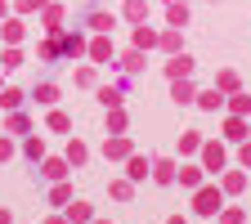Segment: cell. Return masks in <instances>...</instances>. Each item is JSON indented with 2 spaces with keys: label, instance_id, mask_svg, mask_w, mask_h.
Segmentation results:
<instances>
[{
  "label": "cell",
  "instance_id": "obj_1",
  "mask_svg": "<svg viewBox=\"0 0 251 224\" xmlns=\"http://www.w3.org/2000/svg\"><path fill=\"white\" fill-rule=\"evenodd\" d=\"M220 206H225V193H220L215 184H202V188H193V215L211 220V215H220Z\"/></svg>",
  "mask_w": 251,
  "mask_h": 224
},
{
  "label": "cell",
  "instance_id": "obj_2",
  "mask_svg": "<svg viewBox=\"0 0 251 224\" xmlns=\"http://www.w3.org/2000/svg\"><path fill=\"white\" fill-rule=\"evenodd\" d=\"M198 152H202V171H211V175H220V171H225V162H229L225 144H215V139H206Z\"/></svg>",
  "mask_w": 251,
  "mask_h": 224
},
{
  "label": "cell",
  "instance_id": "obj_3",
  "mask_svg": "<svg viewBox=\"0 0 251 224\" xmlns=\"http://www.w3.org/2000/svg\"><path fill=\"white\" fill-rule=\"evenodd\" d=\"M126 179H130V184H144V179H152V157H139V152H130V157H126Z\"/></svg>",
  "mask_w": 251,
  "mask_h": 224
},
{
  "label": "cell",
  "instance_id": "obj_4",
  "mask_svg": "<svg viewBox=\"0 0 251 224\" xmlns=\"http://www.w3.org/2000/svg\"><path fill=\"white\" fill-rule=\"evenodd\" d=\"M41 175H45L50 184H58V179L72 175V162H68V157H41Z\"/></svg>",
  "mask_w": 251,
  "mask_h": 224
},
{
  "label": "cell",
  "instance_id": "obj_5",
  "mask_svg": "<svg viewBox=\"0 0 251 224\" xmlns=\"http://www.w3.org/2000/svg\"><path fill=\"white\" fill-rule=\"evenodd\" d=\"M130 152H135V144L126 139V135H112V139H103V157H108V162H126Z\"/></svg>",
  "mask_w": 251,
  "mask_h": 224
},
{
  "label": "cell",
  "instance_id": "obj_6",
  "mask_svg": "<svg viewBox=\"0 0 251 224\" xmlns=\"http://www.w3.org/2000/svg\"><path fill=\"white\" fill-rule=\"evenodd\" d=\"M225 139H229V144L251 139V121H247V117H238V112H233V117H225Z\"/></svg>",
  "mask_w": 251,
  "mask_h": 224
},
{
  "label": "cell",
  "instance_id": "obj_7",
  "mask_svg": "<svg viewBox=\"0 0 251 224\" xmlns=\"http://www.w3.org/2000/svg\"><path fill=\"white\" fill-rule=\"evenodd\" d=\"M175 171H179V162H171V157H157V162H152V184L171 188V184H175Z\"/></svg>",
  "mask_w": 251,
  "mask_h": 224
},
{
  "label": "cell",
  "instance_id": "obj_8",
  "mask_svg": "<svg viewBox=\"0 0 251 224\" xmlns=\"http://www.w3.org/2000/svg\"><path fill=\"white\" fill-rule=\"evenodd\" d=\"M175 184H184L188 193H193V188L206 184V171H202V166H179V171H175Z\"/></svg>",
  "mask_w": 251,
  "mask_h": 224
},
{
  "label": "cell",
  "instance_id": "obj_9",
  "mask_svg": "<svg viewBox=\"0 0 251 224\" xmlns=\"http://www.w3.org/2000/svg\"><path fill=\"white\" fill-rule=\"evenodd\" d=\"M166 76H171V81L193 76V58H188V54H171V63H166Z\"/></svg>",
  "mask_w": 251,
  "mask_h": 224
},
{
  "label": "cell",
  "instance_id": "obj_10",
  "mask_svg": "<svg viewBox=\"0 0 251 224\" xmlns=\"http://www.w3.org/2000/svg\"><path fill=\"white\" fill-rule=\"evenodd\" d=\"M193 103H198L202 112H220V108H225V103H229V94H220V90L211 85V90H202V94H198V99H193Z\"/></svg>",
  "mask_w": 251,
  "mask_h": 224
},
{
  "label": "cell",
  "instance_id": "obj_11",
  "mask_svg": "<svg viewBox=\"0 0 251 224\" xmlns=\"http://www.w3.org/2000/svg\"><path fill=\"white\" fill-rule=\"evenodd\" d=\"M242 188H247V175L242 171H225V175H220V193H225V198H238Z\"/></svg>",
  "mask_w": 251,
  "mask_h": 224
},
{
  "label": "cell",
  "instance_id": "obj_12",
  "mask_svg": "<svg viewBox=\"0 0 251 224\" xmlns=\"http://www.w3.org/2000/svg\"><path fill=\"white\" fill-rule=\"evenodd\" d=\"M85 54H90V63H112V41L108 36H94L85 45Z\"/></svg>",
  "mask_w": 251,
  "mask_h": 224
},
{
  "label": "cell",
  "instance_id": "obj_13",
  "mask_svg": "<svg viewBox=\"0 0 251 224\" xmlns=\"http://www.w3.org/2000/svg\"><path fill=\"white\" fill-rule=\"evenodd\" d=\"M58 50L68 54V58H76V54H85V36H81V31H63V36H58Z\"/></svg>",
  "mask_w": 251,
  "mask_h": 224
},
{
  "label": "cell",
  "instance_id": "obj_14",
  "mask_svg": "<svg viewBox=\"0 0 251 224\" xmlns=\"http://www.w3.org/2000/svg\"><path fill=\"white\" fill-rule=\"evenodd\" d=\"M117 68H121L126 76H135V72H144V50H126V54H121V63H117Z\"/></svg>",
  "mask_w": 251,
  "mask_h": 224
},
{
  "label": "cell",
  "instance_id": "obj_15",
  "mask_svg": "<svg viewBox=\"0 0 251 224\" xmlns=\"http://www.w3.org/2000/svg\"><path fill=\"white\" fill-rule=\"evenodd\" d=\"M68 220H72V224H90V220H94V206H90V202H68Z\"/></svg>",
  "mask_w": 251,
  "mask_h": 224
},
{
  "label": "cell",
  "instance_id": "obj_16",
  "mask_svg": "<svg viewBox=\"0 0 251 224\" xmlns=\"http://www.w3.org/2000/svg\"><path fill=\"white\" fill-rule=\"evenodd\" d=\"M166 23L171 27H184L188 23V5H184V0H171V5H166Z\"/></svg>",
  "mask_w": 251,
  "mask_h": 224
},
{
  "label": "cell",
  "instance_id": "obj_17",
  "mask_svg": "<svg viewBox=\"0 0 251 224\" xmlns=\"http://www.w3.org/2000/svg\"><path fill=\"white\" fill-rule=\"evenodd\" d=\"M108 198L130 202V198H135V184H130V179H112V184H108Z\"/></svg>",
  "mask_w": 251,
  "mask_h": 224
},
{
  "label": "cell",
  "instance_id": "obj_18",
  "mask_svg": "<svg viewBox=\"0 0 251 224\" xmlns=\"http://www.w3.org/2000/svg\"><path fill=\"white\" fill-rule=\"evenodd\" d=\"M68 202H72V184H68V179H58V184L50 188V206H68Z\"/></svg>",
  "mask_w": 251,
  "mask_h": 224
},
{
  "label": "cell",
  "instance_id": "obj_19",
  "mask_svg": "<svg viewBox=\"0 0 251 224\" xmlns=\"http://www.w3.org/2000/svg\"><path fill=\"white\" fill-rule=\"evenodd\" d=\"M171 99H175V103H193V99H198L193 85H188V76H184V81H171Z\"/></svg>",
  "mask_w": 251,
  "mask_h": 224
},
{
  "label": "cell",
  "instance_id": "obj_20",
  "mask_svg": "<svg viewBox=\"0 0 251 224\" xmlns=\"http://www.w3.org/2000/svg\"><path fill=\"white\" fill-rule=\"evenodd\" d=\"M31 99H36L41 108H54V103H58V85H50V81H45V85H36V94H31Z\"/></svg>",
  "mask_w": 251,
  "mask_h": 224
},
{
  "label": "cell",
  "instance_id": "obj_21",
  "mask_svg": "<svg viewBox=\"0 0 251 224\" xmlns=\"http://www.w3.org/2000/svg\"><path fill=\"white\" fill-rule=\"evenodd\" d=\"M5 130H9V135H27V130H31L27 112H18V108H14V112H9V121H5Z\"/></svg>",
  "mask_w": 251,
  "mask_h": 224
},
{
  "label": "cell",
  "instance_id": "obj_22",
  "mask_svg": "<svg viewBox=\"0 0 251 224\" xmlns=\"http://www.w3.org/2000/svg\"><path fill=\"white\" fill-rule=\"evenodd\" d=\"M126 125H130V117L121 108H108V135H126Z\"/></svg>",
  "mask_w": 251,
  "mask_h": 224
},
{
  "label": "cell",
  "instance_id": "obj_23",
  "mask_svg": "<svg viewBox=\"0 0 251 224\" xmlns=\"http://www.w3.org/2000/svg\"><path fill=\"white\" fill-rule=\"evenodd\" d=\"M152 45H157V31L144 27V23H135V50H152Z\"/></svg>",
  "mask_w": 251,
  "mask_h": 224
},
{
  "label": "cell",
  "instance_id": "obj_24",
  "mask_svg": "<svg viewBox=\"0 0 251 224\" xmlns=\"http://www.w3.org/2000/svg\"><path fill=\"white\" fill-rule=\"evenodd\" d=\"M215 90H220V94H238V72H229V68L215 72Z\"/></svg>",
  "mask_w": 251,
  "mask_h": 224
},
{
  "label": "cell",
  "instance_id": "obj_25",
  "mask_svg": "<svg viewBox=\"0 0 251 224\" xmlns=\"http://www.w3.org/2000/svg\"><path fill=\"white\" fill-rule=\"evenodd\" d=\"M41 14H45V31H50V36H58V31H63V27H58V23H63V9H58V5H45Z\"/></svg>",
  "mask_w": 251,
  "mask_h": 224
},
{
  "label": "cell",
  "instance_id": "obj_26",
  "mask_svg": "<svg viewBox=\"0 0 251 224\" xmlns=\"http://www.w3.org/2000/svg\"><path fill=\"white\" fill-rule=\"evenodd\" d=\"M23 157H27V162H41V157H45V139H41V135H31V139L23 144Z\"/></svg>",
  "mask_w": 251,
  "mask_h": 224
},
{
  "label": "cell",
  "instance_id": "obj_27",
  "mask_svg": "<svg viewBox=\"0 0 251 224\" xmlns=\"http://www.w3.org/2000/svg\"><path fill=\"white\" fill-rule=\"evenodd\" d=\"M126 18H130V23H144L148 18V0H126V9H121Z\"/></svg>",
  "mask_w": 251,
  "mask_h": 224
},
{
  "label": "cell",
  "instance_id": "obj_28",
  "mask_svg": "<svg viewBox=\"0 0 251 224\" xmlns=\"http://www.w3.org/2000/svg\"><path fill=\"white\" fill-rule=\"evenodd\" d=\"M229 112H238V117H251V94H229Z\"/></svg>",
  "mask_w": 251,
  "mask_h": 224
},
{
  "label": "cell",
  "instance_id": "obj_29",
  "mask_svg": "<svg viewBox=\"0 0 251 224\" xmlns=\"http://www.w3.org/2000/svg\"><path fill=\"white\" fill-rule=\"evenodd\" d=\"M157 45H162L166 54H179V27H171V31H162V36H157Z\"/></svg>",
  "mask_w": 251,
  "mask_h": 224
},
{
  "label": "cell",
  "instance_id": "obj_30",
  "mask_svg": "<svg viewBox=\"0 0 251 224\" xmlns=\"http://www.w3.org/2000/svg\"><path fill=\"white\" fill-rule=\"evenodd\" d=\"M85 157H90V148H85L81 139H72V144H68V162H72V166H85Z\"/></svg>",
  "mask_w": 251,
  "mask_h": 224
},
{
  "label": "cell",
  "instance_id": "obj_31",
  "mask_svg": "<svg viewBox=\"0 0 251 224\" xmlns=\"http://www.w3.org/2000/svg\"><path fill=\"white\" fill-rule=\"evenodd\" d=\"M220 224H247V211L242 206H220Z\"/></svg>",
  "mask_w": 251,
  "mask_h": 224
},
{
  "label": "cell",
  "instance_id": "obj_32",
  "mask_svg": "<svg viewBox=\"0 0 251 224\" xmlns=\"http://www.w3.org/2000/svg\"><path fill=\"white\" fill-rule=\"evenodd\" d=\"M0 36H5L9 45H18V41H23V23H18V18H9L5 27H0Z\"/></svg>",
  "mask_w": 251,
  "mask_h": 224
},
{
  "label": "cell",
  "instance_id": "obj_33",
  "mask_svg": "<svg viewBox=\"0 0 251 224\" xmlns=\"http://www.w3.org/2000/svg\"><path fill=\"white\" fill-rule=\"evenodd\" d=\"M90 27L99 31V36H108V31L117 27V18H112V14H94V18H90Z\"/></svg>",
  "mask_w": 251,
  "mask_h": 224
},
{
  "label": "cell",
  "instance_id": "obj_34",
  "mask_svg": "<svg viewBox=\"0 0 251 224\" xmlns=\"http://www.w3.org/2000/svg\"><path fill=\"white\" fill-rule=\"evenodd\" d=\"M99 103H103V108H121V85H112V90L103 85V90H99Z\"/></svg>",
  "mask_w": 251,
  "mask_h": 224
},
{
  "label": "cell",
  "instance_id": "obj_35",
  "mask_svg": "<svg viewBox=\"0 0 251 224\" xmlns=\"http://www.w3.org/2000/svg\"><path fill=\"white\" fill-rule=\"evenodd\" d=\"M198 148H202V135L198 130H184L179 135V152H198Z\"/></svg>",
  "mask_w": 251,
  "mask_h": 224
},
{
  "label": "cell",
  "instance_id": "obj_36",
  "mask_svg": "<svg viewBox=\"0 0 251 224\" xmlns=\"http://www.w3.org/2000/svg\"><path fill=\"white\" fill-rule=\"evenodd\" d=\"M0 108H23V90H0Z\"/></svg>",
  "mask_w": 251,
  "mask_h": 224
},
{
  "label": "cell",
  "instance_id": "obj_37",
  "mask_svg": "<svg viewBox=\"0 0 251 224\" xmlns=\"http://www.w3.org/2000/svg\"><path fill=\"white\" fill-rule=\"evenodd\" d=\"M50 130H58V135H63V130H72V117L54 108V112H50Z\"/></svg>",
  "mask_w": 251,
  "mask_h": 224
},
{
  "label": "cell",
  "instance_id": "obj_38",
  "mask_svg": "<svg viewBox=\"0 0 251 224\" xmlns=\"http://www.w3.org/2000/svg\"><path fill=\"white\" fill-rule=\"evenodd\" d=\"M0 68H5V72L23 68V54H18V50H5V58H0Z\"/></svg>",
  "mask_w": 251,
  "mask_h": 224
},
{
  "label": "cell",
  "instance_id": "obj_39",
  "mask_svg": "<svg viewBox=\"0 0 251 224\" xmlns=\"http://www.w3.org/2000/svg\"><path fill=\"white\" fill-rule=\"evenodd\" d=\"M41 58H45V63H54V58H58V41H54V36L41 45Z\"/></svg>",
  "mask_w": 251,
  "mask_h": 224
},
{
  "label": "cell",
  "instance_id": "obj_40",
  "mask_svg": "<svg viewBox=\"0 0 251 224\" xmlns=\"http://www.w3.org/2000/svg\"><path fill=\"white\" fill-rule=\"evenodd\" d=\"M94 81H99V76H94V68H81V72H76V85H85V90H90Z\"/></svg>",
  "mask_w": 251,
  "mask_h": 224
},
{
  "label": "cell",
  "instance_id": "obj_41",
  "mask_svg": "<svg viewBox=\"0 0 251 224\" xmlns=\"http://www.w3.org/2000/svg\"><path fill=\"white\" fill-rule=\"evenodd\" d=\"M9 157H14V139L0 135V162H9Z\"/></svg>",
  "mask_w": 251,
  "mask_h": 224
},
{
  "label": "cell",
  "instance_id": "obj_42",
  "mask_svg": "<svg viewBox=\"0 0 251 224\" xmlns=\"http://www.w3.org/2000/svg\"><path fill=\"white\" fill-rule=\"evenodd\" d=\"M238 162H242V166L251 171V139H242V152H238Z\"/></svg>",
  "mask_w": 251,
  "mask_h": 224
},
{
  "label": "cell",
  "instance_id": "obj_43",
  "mask_svg": "<svg viewBox=\"0 0 251 224\" xmlns=\"http://www.w3.org/2000/svg\"><path fill=\"white\" fill-rule=\"evenodd\" d=\"M18 9H23V14H31V9H45V0H18Z\"/></svg>",
  "mask_w": 251,
  "mask_h": 224
},
{
  "label": "cell",
  "instance_id": "obj_44",
  "mask_svg": "<svg viewBox=\"0 0 251 224\" xmlns=\"http://www.w3.org/2000/svg\"><path fill=\"white\" fill-rule=\"evenodd\" d=\"M45 224H72V220H68V215H50Z\"/></svg>",
  "mask_w": 251,
  "mask_h": 224
},
{
  "label": "cell",
  "instance_id": "obj_45",
  "mask_svg": "<svg viewBox=\"0 0 251 224\" xmlns=\"http://www.w3.org/2000/svg\"><path fill=\"white\" fill-rule=\"evenodd\" d=\"M0 224H14V215H9V211H5V206H0Z\"/></svg>",
  "mask_w": 251,
  "mask_h": 224
},
{
  "label": "cell",
  "instance_id": "obj_46",
  "mask_svg": "<svg viewBox=\"0 0 251 224\" xmlns=\"http://www.w3.org/2000/svg\"><path fill=\"white\" fill-rule=\"evenodd\" d=\"M166 224H188V220H184V215H171V220H166Z\"/></svg>",
  "mask_w": 251,
  "mask_h": 224
},
{
  "label": "cell",
  "instance_id": "obj_47",
  "mask_svg": "<svg viewBox=\"0 0 251 224\" xmlns=\"http://www.w3.org/2000/svg\"><path fill=\"white\" fill-rule=\"evenodd\" d=\"M90 224H112V220H90Z\"/></svg>",
  "mask_w": 251,
  "mask_h": 224
},
{
  "label": "cell",
  "instance_id": "obj_48",
  "mask_svg": "<svg viewBox=\"0 0 251 224\" xmlns=\"http://www.w3.org/2000/svg\"><path fill=\"white\" fill-rule=\"evenodd\" d=\"M0 18H5V0H0Z\"/></svg>",
  "mask_w": 251,
  "mask_h": 224
}]
</instances>
